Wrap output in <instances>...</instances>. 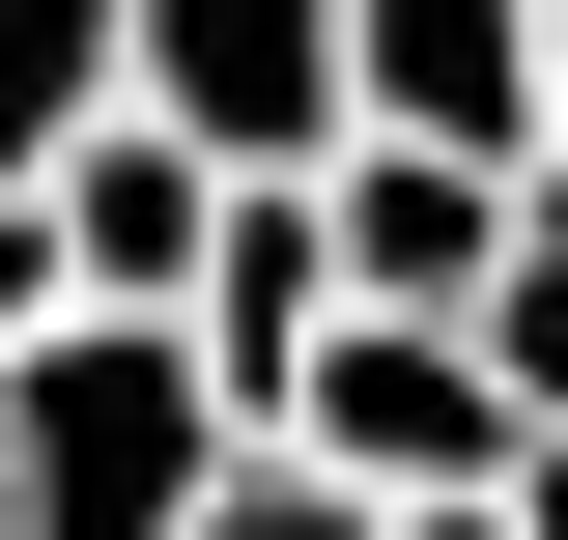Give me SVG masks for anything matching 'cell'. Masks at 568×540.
<instances>
[{"label":"cell","instance_id":"6da1fadb","mask_svg":"<svg viewBox=\"0 0 568 540\" xmlns=\"http://www.w3.org/2000/svg\"><path fill=\"white\" fill-rule=\"evenodd\" d=\"M227 456L256 427L200 399V341H142V313H58L0 370V540H200Z\"/></svg>","mask_w":568,"mask_h":540},{"label":"cell","instance_id":"7a4b0ae2","mask_svg":"<svg viewBox=\"0 0 568 540\" xmlns=\"http://www.w3.org/2000/svg\"><path fill=\"white\" fill-rule=\"evenodd\" d=\"M256 456L369 483V512H484V483L540 456V399H511V370H484L455 313H342L313 370H284V427H256Z\"/></svg>","mask_w":568,"mask_h":540},{"label":"cell","instance_id":"3957f363","mask_svg":"<svg viewBox=\"0 0 568 540\" xmlns=\"http://www.w3.org/2000/svg\"><path fill=\"white\" fill-rule=\"evenodd\" d=\"M142 114L200 171H342L369 142V0H142Z\"/></svg>","mask_w":568,"mask_h":540},{"label":"cell","instance_id":"277c9868","mask_svg":"<svg viewBox=\"0 0 568 540\" xmlns=\"http://www.w3.org/2000/svg\"><path fill=\"white\" fill-rule=\"evenodd\" d=\"M29 200H58V313H142V341L200 313V257H227V171H200L171 114H114V142H58Z\"/></svg>","mask_w":568,"mask_h":540},{"label":"cell","instance_id":"5b68a950","mask_svg":"<svg viewBox=\"0 0 568 540\" xmlns=\"http://www.w3.org/2000/svg\"><path fill=\"white\" fill-rule=\"evenodd\" d=\"M369 142H455V171H568L540 0H369Z\"/></svg>","mask_w":568,"mask_h":540},{"label":"cell","instance_id":"8992f818","mask_svg":"<svg viewBox=\"0 0 568 540\" xmlns=\"http://www.w3.org/2000/svg\"><path fill=\"white\" fill-rule=\"evenodd\" d=\"M313 228H342V313H455V341H484L511 171H455V142H342V171H313Z\"/></svg>","mask_w":568,"mask_h":540},{"label":"cell","instance_id":"52a82bcc","mask_svg":"<svg viewBox=\"0 0 568 540\" xmlns=\"http://www.w3.org/2000/svg\"><path fill=\"white\" fill-rule=\"evenodd\" d=\"M200 399L227 427H284V370H313V341H342V228H313V171H227V257H200Z\"/></svg>","mask_w":568,"mask_h":540},{"label":"cell","instance_id":"ba28073f","mask_svg":"<svg viewBox=\"0 0 568 540\" xmlns=\"http://www.w3.org/2000/svg\"><path fill=\"white\" fill-rule=\"evenodd\" d=\"M114 114H142V0H0V171H58Z\"/></svg>","mask_w":568,"mask_h":540},{"label":"cell","instance_id":"9c48e42d","mask_svg":"<svg viewBox=\"0 0 568 540\" xmlns=\"http://www.w3.org/2000/svg\"><path fill=\"white\" fill-rule=\"evenodd\" d=\"M484 370L568 427V171H511V257H484Z\"/></svg>","mask_w":568,"mask_h":540},{"label":"cell","instance_id":"30bf717a","mask_svg":"<svg viewBox=\"0 0 568 540\" xmlns=\"http://www.w3.org/2000/svg\"><path fill=\"white\" fill-rule=\"evenodd\" d=\"M200 540H398V512H369V483H313V456H227V483H200Z\"/></svg>","mask_w":568,"mask_h":540},{"label":"cell","instance_id":"8fae6325","mask_svg":"<svg viewBox=\"0 0 568 540\" xmlns=\"http://www.w3.org/2000/svg\"><path fill=\"white\" fill-rule=\"evenodd\" d=\"M29 341H58V200L0 171V370H29Z\"/></svg>","mask_w":568,"mask_h":540},{"label":"cell","instance_id":"7c38bea8","mask_svg":"<svg viewBox=\"0 0 568 540\" xmlns=\"http://www.w3.org/2000/svg\"><path fill=\"white\" fill-rule=\"evenodd\" d=\"M511 540H568V427H540V456H511Z\"/></svg>","mask_w":568,"mask_h":540},{"label":"cell","instance_id":"4fadbf2b","mask_svg":"<svg viewBox=\"0 0 568 540\" xmlns=\"http://www.w3.org/2000/svg\"><path fill=\"white\" fill-rule=\"evenodd\" d=\"M398 540H511V483H484V512H398Z\"/></svg>","mask_w":568,"mask_h":540},{"label":"cell","instance_id":"5bb4252c","mask_svg":"<svg viewBox=\"0 0 568 540\" xmlns=\"http://www.w3.org/2000/svg\"><path fill=\"white\" fill-rule=\"evenodd\" d=\"M540 86H568V0H540Z\"/></svg>","mask_w":568,"mask_h":540}]
</instances>
